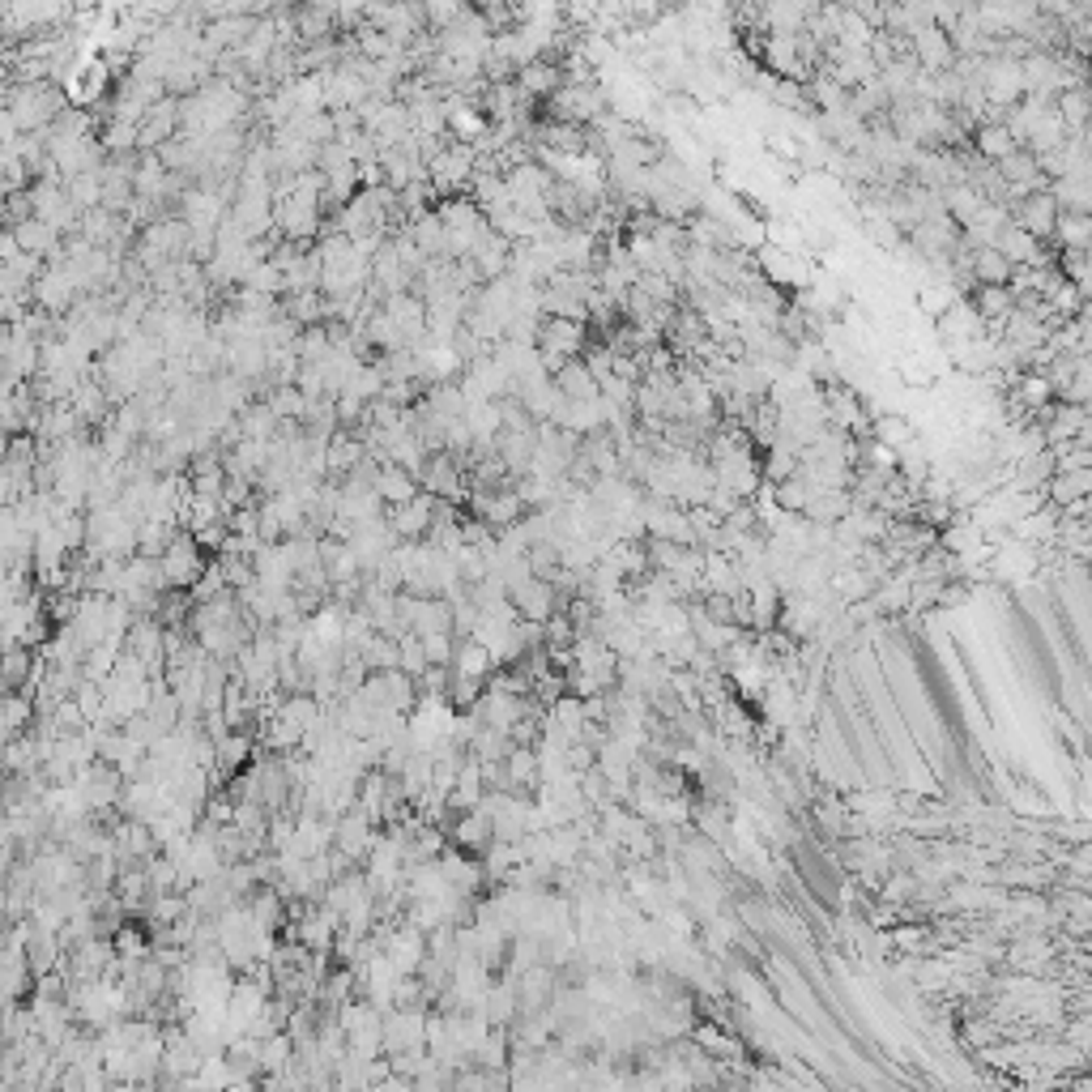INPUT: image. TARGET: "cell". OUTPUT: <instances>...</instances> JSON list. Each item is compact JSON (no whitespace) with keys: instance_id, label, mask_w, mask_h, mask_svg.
I'll list each match as a JSON object with an SVG mask.
<instances>
[{"instance_id":"cell-6","label":"cell","mask_w":1092,"mask_h":1092,"mask_svg":"<svg viewBox=\"0 0 1092 1092\" xmlns=\"http://www.w3.org/2000/svg\"><path fill=\"white\" fill-rule=\"evenodd\" d=\"M1088 491H1092V470H1076V474H1054L1042 496L1049 508H1067L1076 500H1088Z\"/></svg>"},{"instance_id":"cell-12","label":"cell","mask_w":1092,"mask_h":1092,"mask_svg":"<svg viewBox=\"0 0 1092 1092\" xmlns=\"http://www.w3.org/2000/svg\"><path fill=\"white\" fill-rule=\"evenodd\" d=\"M956 299H961V295H956L952 286H939V282H922V291H918V303H922V312H931L934 321H939V316H943L947 307L956 303Z\"/></svg>"},{"instance_id":"cell-3","label":"cell","mask_w":1092,"mask_h":1092,"mask_svg":"<svg viewBox=\"0 0 1092 1092\" xmlns=\"http://www.w3.org/2000/svg\"><path fill=\"white\" fill-rule=\"evenodd\" d=\"M517 86L525 99H551L555 90L563 86V73H560V60H533V65L517 69Z\"/></svg>"},{"instance_id":"cell-10","label":"cell","mask_w":1092,"mask_h":1092,"mask_svg":"<svg viewBox=\"0 0 1092 1092\" xmlns=\"http://www.w3.org/2000/svg\"><path fill=\"white\" fill-rule=\"evenodd\" d=\"M1054 111H1058V120H1063V129L1071 132V137H1076V132H1084V120H1088V95H1084V86L1063 90V95H1058V102H1054Z\"/></svg>"},{"instance_id":"cell-2","label":"cell","mask_w":1092,"mask_h":1092,"mask_svg":"<svg viewBox=\"0 0 1092 1092\" xmlns=\"http://www.w3.org/2000/svg\"><path fill=\"white\" fill-rule=\"evenodd\" d=\"M508 606L521 615V619L546 623V619H551V611H555V589L546 581H538V576H530V581H521V585H512V589H508Z\"/></svg>"},{"instance_id":"cell-9","label":"cell","mask_w":1092,"mask_h":1092,"mask_svg":"<svg viewBox=\"0 0 1092 1092\" xmlns=\"http://www.w3.org/2000/svg\"><path fill=\"white\" fill-rule=\"evenodd\" d=\"M968 273H973L982 286H1007L1012 265H1007L994 248H973V256H968Z\"/></svg>"},{"instance_id":"cell-5","label":"cell","mask_w":1092,"mask_h":1092,"mask_svg":"<svg viewBox=\"0 0 1092 1092\" xmlns=\"http://www.w3.org/2000/svg\"><path fill=\"white\" fill-rule=\"evenodd\" d=\"M372 491H376V500H380V503H393V508H401V503H410V500L418 496V482L410 478L406 470L385 466V470H376Z\"/></svg>"},{"instance_id":"cell-11","label":"cell","mask_w":1092,"mask_h":1092,"mask_svg":"<svg viewBox=\"0 0 1092 1092\" xmlns=\"http://www.w3.org/2000/svg\"><path fill=\"white\" fill-rule=\"evenodd\" d=\"M871 431H875V440H879V445H888V448H909L913 445V427L909 422H905L901 415H879L871 422Z\"/></svg>"},{"instance_id":"cell-1","label":"cell","mask_w":1092,"mask_h":1092,"mask_svg":"<svg viewBox=\"0 0 1092 1092\" xmlns=\"http://www.w3.org/2000/svg\"><path fill=\"white\" fill-rule=\"evenodd\" d=\"M1007 214H1012V226H1020V231L1024 235H1033L1037 244H1046L1049 235H1054V222H1058V205H1054V197H1049V192H1028L1024 197V205H1007Z\"/></svg>"},{"instance_id":"cell-4","label":"cell","mask_w":1092,"mask_h":1092,"mask_svg":"<svg viewBox=\"0 0 1092 1092\" xmlns=\"http://www.w3.org/2000/svg\"><path fill=\"white\" fill-rule=\"evenodd\" d=\"M977 312V321L991 325V329H1003V321L1016 312V295L1007 291V286H982L977 291V299L968 303Z\"/></svg>"},{"instance_id":"cell-7","label":"cell","mask_w":1092,"mask_h":1092,"mask_svg":"<svg viewBox=\"0 0 1092 1092\" xmlns=\"http://www.w3.org/2000/svg\"><path fill=\"white\" fill-rule=\"evenodd\" d=\"M973 150H977V158L994 167V162H1003L1007 154L1020 150V146L1012 141V132L998 125V120H982V125H977V132H973Z\"/></svg>"},{"instance_id":"cell-13","label":"cell","mask_w":1092,"mask_h":1092,"mask_svg":"<svg viewBox=\"0 0 1092 1092\" xmlns=\"http://www.w3.org/2000/svg\"><path fill=\"white\" fill-rule=\"evenodd\" d=\"M248 738L244 734H226V738H218V743H214V751H218V760H222V768H240L244 760H248Z\"/></svg>"},{"instance_id":"cell-8","label":"cell","mask_w":1092,"mask_h":1092,"mask_svg":"<svg viewBox=\"0 0 1092 1092\" xmlns=\"http://www.w3.org/2000/svg\"><path fill=\"white\" fill-rule=\"evenodd\" d=\"M1049 240L1058 244V252H1088L1092 218H1088V214H1058L1054 235H1049Z\"/></svg>"}]
</instances>
